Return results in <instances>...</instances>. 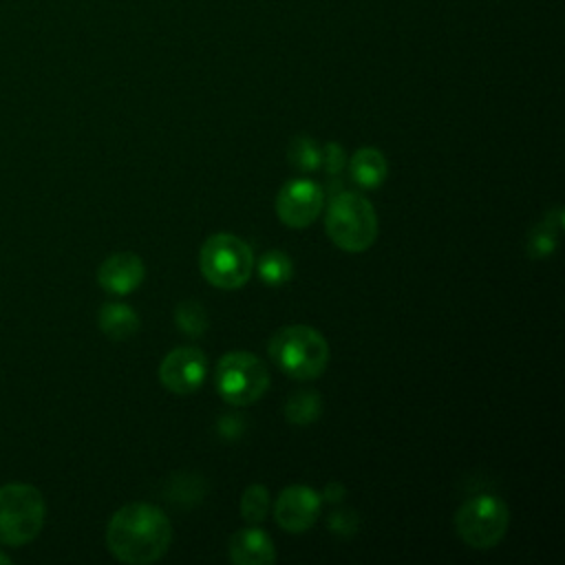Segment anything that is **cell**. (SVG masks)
<instances>
[{
    "mask_svg": "<svg viewBox=\"0 0 565 565\" xmlns=\"http://www.w3.org/2000/svg\"><path fill=\"white\" fill-rule=\"evenodd\" d=\"M510 510L494 494H477L466 499L455 512V532L472 550L494 547L508 532Z\"/></svg>",
    "mask_w": 565,
    "mask_h": 565,
    "instance_id": "obj_6",
    "label": "cell"
},
{
    "mask_svg": "<svg viewBox=\"0 0 565 565\" xmlns=\"http://www.w3.org/2000/svg\"><path fill=\"white\" fill-rule=\"evenodd\" d=\"M46 503L42 492L29 483H9L0 488V543H31L44 527Z\"/></svg>",
    "mask_w": 565,
    "mask_h": 565,
    "instance_id": "obj_4",
    "label": "cell"
},
{
    "mask_svg": "<svg viewBox=\"0 0 565 565\" xmlns=\"http://www.w3.org/2000/svg\"><path fill=\"white\" fill-rule=\"evenodd\" d=\"M0 563H11V558H9V554H4V552H0Z\"/></svg>",
    "mask_w": 565,
    "mask_h": 565,
    "instance_id": "obj_24",
    "label": "cell"
},
{
    "mask_svg": "<svg viewBox=\"0 0 565 565\" xmlns=\"http://www.w3.org/2000/svg\"><path fill=\"white\" fill-rule=\"evenodd\" d=\"M561 230H563V207H554L527 232V243H525L527 256L532 258L550 256L558 245Z\"/></svg>",
    "mask_w": 565,
    "mask_h": 565,
    "instance_id": "obj_13",
    "label": "cell"
},
{
    "mask_svg": "<svg viewBox=\"0 0 565 565\" xmlns=\"http://www.w3.org/2000/svg\"><path fill=\"white\" fill-rule=\"evenodd\" d=\"M256 271H258V278L269 285V287H278V285H285L291 280L294 276V263L291 258L280 252V249H269L260 256L258 265H256Z\"/></svg>",
    "mask_w": 565,
    "mask_h": 565,
    "instance_id": "obj_17",
    "label": "cell"
},
{
    "mask_svg": "<svg viewBox=\"0 0 565 565\" xmlns=\"http://www.w3.org/2000/svg\"><path fill=\"white\" fill-rule=\"evenodd\" d=\"M329 238L344 252H366L377 238V216L371 201L358 192H340L324 214Z\"/></svg>",
    "mask_w": 565,
    "mask_h": 565,
    "instance_id": "obj_3",
    "label": "cell"
},
{
    "mask_svg": "<svg viewBox=\"0 0 565 565\" xmlns=\"http://www.w3.org/2000/svg\"><path fill=\"white\" fill-rule=\"evenodd\" d=\"M344 161H347V154H344V150H342V146L340 143H327L324 148H322V161H320V166H324V170H327V174H340L342 172V168H344Z\"/></svg>",
    "mask_w": 565,
    "mask_h": 565,
    "instance_id": "obj_22",
    "label": "cell"
},
{
    "mask_svg": "<svg viewBox=\"0 0 565 565\" xmlns=\"http://www.w3.org/2000/svg\"><path fill=\"white\" fill-rule=\"evenodd\" d=\"M329 530L338 536H351L358 532V525H360V519L353 510H335L329 514Z\"/></svg>",
    "mask_w": 565,
    "mask_h": 565,
    "instance_id": "obj_21",
    "label": "cell"
},
{
    "mask_svg": "<svg viewBox=\"0 0 565 565\" xmlns=\"http://www.w3.org/2000/svg\"><path fill=\"white\" fill-rule=\"evenodd\" d=\"M99 329L110 340H126L139 329V316L124 302H106L99 309Z\"/></svg>",
    "mask_w": 565,
    "mask_h": 565,
    "instance_id": "obj_15",
    "label": "cell"
},
{
    "mask_svg": "<svg viewBox=\"0 0 565 565\" xmlns=\"http://www.w3.org/2000/svg\"><path fill=\"white\" fill-rule=\"evenodd\" d=\"M271 362L294 380H316L329 364V344L324 335L307 324L278 329L267 344Z\"/></svg>",
    "mask_w": 565,
    "mask_h": 565,
    "instance_id": "obj_2",
    "label": "cell"
},
{
    "mask_svg": "<svg viewBox=\"0 0 565 565\" xmlns=\"http://www.w3.org/2000/svg\"><path fill=\"white\" fill-rule=\"evenodd\" d=\"M143 260L132 252H117L108 256L97 269L99 287L115 296H126L135 291L143 282Z\"/></svg>",
    "mask_w": 565,
    "mask_h": 565,
    "instance_id": "obj_11",
    "label": "cell"
},
{
    "mask_svg": "<svg viewBox=\"0 0 565 565\" xmlns=\"http://www.w3.org/2000/svg\"><path fill=\"white\" fill-rule=\"evenodd\" d=\"M172 543L170 519L152 503H126L106 525L108 552L128 565H150L159 561Z\"/></svg>",
    "mask_w": 565,
    "mask_h": 565,
    "instance_id": "obj_1",
    "label": "cell"
},
{
    "mask_svg": "<svg viewBox=\"0 0 565 565\" xmlns=\"http://www.w3.org/2000/svg\"><path fill=\"white\" fill-rule=\"evenodd\" d=\"M322 499L324 501H329V503H340L342 499H344V494H347V490H344V486L340 483V481H331V483H327V488L322 490Z\"/></svg>",
    "mask_w": 565,
    "mask_h": 565,
    "instance_id": "obj_23",
    "label": "cell"
},
{
    "mask_svg": "<svg viewBox=\"0 0 565 565\" xmlns=\"http://www.w3.org/2000/svg\"><path fill=\"white\" fill-rule=\"evenodd\" d=\"M324 194L322 188L309 179H294L285 183L276 196L278 218L294 230L311 225L322 212Z\"/></svg>",
    "mask_w": 565,
    "mask_h": 565,
    "instance_id": "obj_8",
    "label": "cell"
},
{
    "mask_svg": "<svg viewBox=\"0 0 565 565\" xmlns=\"http://www.w3.org/2000/svg\"><path fill=\"white\" fill-rule=\"evenodd\" d=\"M207 375V358L196 347H177L159 364L161 384L177 395H188L201 388Z\"/></svg>",
    "mask_w": 565,
    "mask_h": 565,
    "instance_id": "obj_9",
    "label": "cell"
},
{
    "mask_svg": "<svg viewBox=\"0 0 565 565\" xmlns=\"http://www.w3.org/2000/svg\"><path fill=\"white\" fill-rule=\"evenodd\" d=\"M287 157L296 170L313 172V170H318V166L322 161V148L316 143V139L300 135V137L291 139V143L287 148Z\"/></svg>",
    "mask_w": 565,
    "mask_h": 565,
    "instance_id": "obj_18",
    "label": "cell"
},
{
    "mask_svg": "<svg viewBox=\"0 0 565 565\" xmlns=\"http://www.w3.org/2000/svg\"><path fill=\"white\" fill-rule=\"evenodd\" d=\"M351 177L362 188H377L388 174L386 157L377 148H360L351 159Z\"/></svg>",
    "mask_w": 565,
    "mask_h": 565,
    "instance_id": "obj_14",
    "label": "cell"
},
{
    "mask_svg": "<svg viewBox=\"0 0 565 565\" xmlns=\"http://www.w3.org/2000/svg\"><path fill=\"white\" fill-rule=\"evenodd\" d=\"M320 501L322 497L309 486H289L278 494L274 503L276 523L291 534L307 532L318 519Z\"/></svg>",
    "mask_w": 565,
    "mask_h": 565,
    "instance_id": "obj_10",
    "label": "cell"
},
{
    "mask_svg": "<svg viewBox=\"0 0 565 565\" xmlns=\"http://www.w3.org/2000/svg\"><path fill=\"white\" fill-rule=\"evenodd\" d=\"M203 278L218 289L243 287L254 269V256L245 241L234 234H212L199 252Z\"/></svg>",
    "mask_w": 565,
    "mask_h": 565,
    "instance_id": "obj_5",
    "label": "cell"
},
{
    "mask_svg": "<svg viewBox=\"0 0 565 565\" xmlns=\"http://www.w3.org/2000/svg\"><path fill=\"white\" fill-rule=\"evenodd\" d=\"M214 386L227 404L249 406L265 395L269 373L254 353L230 351L216 362Z\"/></svg>",
    "mask_w": 565,
    "mask_h": 565,
    "instance_id": "obj_7",
    "label": "cell"
},
{
    "mask_svg": "<svg viewBox=\"0 0 565 565\" xmlns=\"http://www.w3.org/2000/svg\"><path fill=\"white\" fill-rule=\"evenodd\" d=\"M174 322L185 335H203L207 329V313L196 300H181L174 309Z\"/></svg>",
    "mask_w": 565,
    "mask_h": 565,
    "instance_id": "obj_19",
    "label": "cell"
},
{
    "mask_svg": "<svg viewBox=\"0 0 565 565\" xmlns=\"http://www.w3.org/2000/svg\"><path fill=\"white\" fill-rule=\"evenodd\" d=\"M269 510V492L263 483H254L245 488L241 497V516L249 523H260Z\"/></svg>",
    "mask_w": 565,
    "mask_h": 565,
    "instance_id": "obj_20",
    "label": "cell"
},
{
    "mask_svg": "<svg viewBox=\"0 0 565 565\" xmlns=\"http://www.w3.org/2000/svg\"><path fill=\"white\" fill-rule=\"evenodd\" d=\"M322 413V397L316 391H296L285 404V419L294 426H309Z\"/></svg>",
    "mask_w": 565,
    "mask_h": 565,
    "instance_id": "obj_16",
    "label": "cell"
},
{
    "mask_svg": "<svg viewBox=\"0 0 565 565\" xmlns=\"http://www.w3.org/2000/svg\"><path fill=\"white\" fill-rule=\"evenodd\" d=\"M227 554L236 565H271L276 561L274 541L260 527L236 530L230 536Z\"/></svg>",
    "mask_w": 565,
    "mask_h": 565,
    "instance_id": "obj_12",
    "label": "cell"
}]
</instances>
